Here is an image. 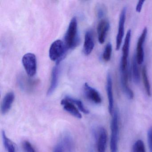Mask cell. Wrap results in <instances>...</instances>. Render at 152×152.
Wrapping results in <instances>:
<instances>
[{"label":"cell","mask_w":152,"mask_h":152,"mask_svg":"<svg viewBox=\"0 0 152 152\" xmlns=\"http://www.w3.org/2000/svg\"><path fill=\"white\" fill-rule=\"evenodd\" d=\"M112 53V45L110 42L107 43L105 48L103 54V58L104 61H109L111 59Z\"/></svg>","instance_id":"obj_23"},{"label":"cell","mask_w":152,"mask_h":152,"mask_svg":"<svg viewBox=\"0 0 152 152\" xmlns=\"http://www.w3.org/2000/svg\"><path fill=\"white\" fill-rule=\"evenodd\" d=\"M129 71L127 69L124 72H121V83L124 92L129 99H132L134 96L133 91L128 84Z\"/></svg>","instance_id":"obj_11"},{"label":"cell","mask_w":152,"mask_h":152,"mask_svg":"<svg viewBox=\"0 0 152 152\" xmlns=\"http://www.w3.org/2000/svg\"><path fill=\"white\" fill-rule=\"evenodd\" d=\"M147 34V29L145 27L140 36L138 40L137 46V51H136V57L137 62L138 64H143L144 60V51L143 45L145 40Z\"/></svg>","instance_id":"obj_7"},{"label":"cell","mask_w":152,"mask_h":152,"mask_svg":"<svg viewBox=\"0 0 152 152\" xmlns=\"http://www.w3.org/2000/svg\"><path fill=\"white\" fill-rule=\"evenodd\" d=\"M107 134L104 128L101 127L99 129L97 137L98 152H106Z\"/></svg>","instance_id":"obj_13"},{"label":"cell","mask_w":152,"mask_h":152,"mask_svg":"<svg viewBox=\"0 0 152 152\" xmlns=\"http://www.w3.org/2000/svg\"><path fill=\"white\" fill-rule=\"evenodd\" d=\"M84 95L87 99L97 104H101L102 99L99 92L94 88L85 83L83 86Z\"/></svg>","instance_id":"obj_8"},{"label":"cell","mask_w":152,"mask_h":152,"mask_svg":"<svg viewBox=\"0 0 152 152\" xmlns=\"http://www.w3.org/2000/svg\"><path fill=\"white\" fill-rule=\"evenodd\" d=\"M59 72V66H58V64H56L52 69V72H51V82L47 92L48 96L51 95L56 88L58 83Z\"/></svg>","instance_id":"obj_15"},{"label":"cell","mask_w":152,"mask_h":152,"mask_svg":"<svg viewBox=\"0 0 152 152\" xmlns=\"http://www.w3.org/2000/svg\"><path fill=\"white\" fill-rule=\"evenodd\" d=\"M60 144L63 147V152H75L74 142L69 133L64 134Z\"/></svg>","instance_id":"obj_16"},{"label":"cell","mask_w":152,"mask_h":152,"mask_svg":"<svg viewBox=\"0 0 152 152\" xmlns=\"http://www.w3.org/2000/svg\"><path fill=\"white\" fill-rule=\"evenodd\" d=\"M15 98V94L12 91L8 92L5 95L1 104V112L2 114L5 115L8 113L14 102Z\"/></svg>","instance_id":"obj_17"},{"label":"cell","mask_w":152,"mask_h":152,"mask_svg":"<svg viewBox=\"0 0 152 152\" xmlns=\"http://www.w3.org/2000/svg\"><path fill=\"white\" fill-rule=\"evenodd\" d=\"M111 123V152H117L119 140V128L118 123V113L117 111L113 112Z\"/></svg>","instance_id":"obj_3"},{"label":"cell","mask_w":152,"mask_h":152,"mask_svg":"<svg viewBox=\"0 0 152 152\" xmlns=\"http://www.w3.org/2000/svg\"><path fill=\"white\" fill-rule=\"evenodd\" d=\"M142 78H143V83L144 87L145 89L146 92L148 96H150L151 95V86L148 77L147 71L146 66H144L142 69Z\"/></svg>","instance_id":"obj_20"},{"label":"cell","mask_w":152,"mask_h":152,"mask_svg":"<svg viewBox=\"0 0 152 152\" xmlns=\"http://www.w3.org/2000/svg\"><path fill=\"white\" fill-rule=\"evenodd\" d=\"M132 152H146L145 145L142 140H139L135 142Z\"/></svg>","instance_id":"obj_22"},{"label":"cell","mask_w":152,"mask_h":152,"mask_svg":"<svg viewBox=\"0 0 152 152\" xmlns=\"http://www.w3.org/2000/svg\"><path fill=\"white\" fill-rule=\"evenodd\" d=\"M94 39L93 34L91 31H87L84 36V42L83 44V52L85 56H88L91 53L94 49Z\"/></svg>","instance_id":"obj_12"},{"label":"cell","mask_w":152,"mask_h":152,"mask_svg":"<svg viewBox=\"0 0 152 152\" xmlns=\"http://www.w3.org/2000/svg\"><path fill=\"white\" fill-rule=\"evenodd\" d=\"M148 143L150 152H152V127L148 129L147 134Z\"/></svg>","instance_id":"obj_26"},{"label":"cell","mask_w":152,"mask_h":152,"mask_svg":"<svg viewBox=\"0 0 152 152\" xmlns=\"http://www.w3.org/2000/svg\"><path fill=\"white\" fill-rule=\"evenodd\" d=\"M145 1H138L136 8V11L137 12H138V13L140 12Z\"/></svg>","instance_id":"obj_27"},{"label":"cell","mask_w":152,"mask_h":152,"mask_svg":"<svg viewBox=\"0 0 152 152\" xmlns=\"http://www.w3.org/2000/svg\"><path fill=\"white\" fill-rule=\"evenodd\" d=\"M131 31L129 30L127 32L124 39V43L122 48V56L120 64V71L124 72L128 69V57L129 52L130 42Z\"/></svg>","instance_id":"obj_5"},{"label":"cell","mask_w":152,"mask_h":152,"mask_svg":"<svg viewBox=\"0 0 152 152\" xmlns=\"http://www.w3.org/2000/svg\"><path fill=\"white\" fill-rule=\"evenodd\" d=\"M22 63L27 75L30 77H33L37 72V59L33 53L25 54L22 58Z\"/></svg>","instance_id":"obj_4"},{"label":"cell","mask_w":152,"mask_h":152,"mask_svg":"<svg viewBox=\"0 0 152 152\" xmlns=\"http://www.w3.org/2000/svg\"><path fill=\"white\" fill-rule=\"evenodd\" d=\"M53 152H63V147L60 143L56 145L53 150Z\"/></svg>","instance_id":"obj_29"},{"label":"cell","mask_w":152,"mask_h":152,"mask_svg":"<svg viewBox=\"0 0 152 152\" xmlns=\"http://www.w3.org/2000/svg\"><path fill=\"white\" fill-rule=\"evenodd\" d=\"M109 28L110 24L107 20L102 19L99 23L97 31L99 42L100 44H103L104 42Z\"/></svg>","instance_id":"obj_9"},{"label":"cell","mask_w":152,"mask_h":152,"mask_svg":"<svg viewBox=\"0 0 152 152\" xmlns=\"http://www.w3.org/2000/svg\"><path fill=\"white\" fill-rule=\"evenodd\" d=\"M38 81L35 80H31L29 78L24 77H21L19 78V83L21 88L24 90H31L33 88L35 85H37Z\"/></svg>","instance_id":"obj_18"},{"label":"cell","mask_w":152,"mask_h":152,"mask_svg":"<svg viewBox=\"0 0 152 152\" xmlns=\"http://www.w3.org/2000/svg\"><path fill=\"white\" fill-rule=\"evenodd\" d=\"M126 8L124 7L122 10L120 15L119 19V26H118V33L116 39V50L120 49V47L122 42L123 38L124 35V26L126 20Z\"/></svg>","instance_id":"obj_6"},{"label":"cell","mask_w":152,"mask_h":152,"mask_svg":"<svg viewBox=\"0 0 152 152\" xmlns=\"http://www.w3.org/2000/svg\"><path fill=\"white\" fill-rule=\"evenodd\" d=\"M6 148L7 149L8 152H16L15 148L11 142L9 144Z\"/></svg>","instance_id":"obj_28"},{"label":"cell","mask_w":152,"mask_h":152,"mask_svg":"<svg viewBox=\"0 0 152 152\" xmlns=\"http://www.w3.org/2000/svg\"><path fill=\"white\" fill-rule=\"evenodd\" d=\"M67 50L64 42L60 40L55 41L50 48V58L52 61H56V64H59L60 61L65 56Z\"/></svg>","instance_id":"obj_2"},{"label":"cell","mask_w":152,"mask_h":152,"mask_svg":"<svg viewBox=\"0 0 152 152\" xmlns=\"http://www.w3.org/2000/svg\"><path fill=\"white\" fill-rule=\"evenodd\" d=\"M90 152H93V151L92 150H91L90 151Z\"/></svg>","instance_id":"obj_30"},{"label":"cell","mask_w":152,"mask_h":152,"mask_svg":"<svg viewBox=\"0 0 152 152\" xmlns=\"http://www.w3.org/2000/svg\"><path fill=\"white\" fill-rule=\"evenodd\" d=\"M107 94L108 101V111L111 115L113 113L114 99L113 91V81L111 74L108 73L107 77Z\"/></svg>","instance_id":"obj_10"},{"label":"cell","mask_w":152,"mask_h":152,"mask_svg":"<svg viewBox=\"0 0 152 152\" xmlns=\"http://www.w3.org/2000/svg\"><path fill=\"white\" fill-rule=\"evenodd\" d=\"M61 104L63 106L64 109L67 113L78 119L82 118V116L81 114L78 109L76 108L74 104L69 101L67 99H62L61 101Z\"/></svg>","instance_id":"obj_14"},{"label":"cell","mask_w":152,"mask_h":152,"mask_svg":"<svg viewBox=\"0 0 152 152\" xmlns=\"http://www.w3.org/2000/svg\"><path fill=\"white\" fill-rule=\"evenodd\" d=\"M106 8L104 5H99L96 7V15L99 18H102L106 14Z\"/></svg>","instance_id":"obj_24"},{"label":"cell","mask_w":152,"mask_h":152,"mask_svg":"<svg viewBox=\"0 0 152 152\" xmlns=\"http://www.w3.org/2000/svg\"><path fill=\"white\" fill-rule=\"evenodd\" d=\"M137 62L136 59V56H133L132 64V75L133 81L136 84H139L140 82V74Z\"/></svg>","instance_id":"obj_19"},{"label":"cell","mask_w":152,"mask_h":152,"mask_svg":"<svg viewBox=\"0 0 152 152\" xmlns=\"http://www.w3.org/2000/svg\"><path fill=\"white\" fill-rule=\"evenodd\" d=\"M78 23L76 17L72 18L64 37V43L67 49L73 48L79 42Z\"/></svg>","instance_id":"obj_1"},{"label":"cell","mask_w":152,"mask_h":152,"mask_svg":"<svg viewBox=\"0 0 152 152\" xmlns=\"http://www.w3.org/2000/svg\"><path fill=\"white\" fill-rule=\"evenodd\" d=\"M66 98L69 101L73 103L74 104L76 105L79 110H80L83 113L88 114L89 113V110L85 107L83 102L80 99H74L73 98L70 97H67Z\"/></svg>","instance_id":"obj_21"},{"label":"cell","mask_w":152,"mask_h":152,"mask_svg":"<svg viewBox=\"0 0 152 152\" xmlns=\"http://www.w3.org/2000/svg\"><path fill=\"white\" fill-rule=\"evenodd\" d=\"M23 148L25 152H35L31 144L28 141H24L23 144Z\"/></svg>","instance_id":"obj_25"}]
</instances>
